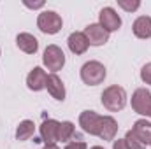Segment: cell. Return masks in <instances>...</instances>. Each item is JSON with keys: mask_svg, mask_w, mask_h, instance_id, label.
Here are the masks:
<instances>
[{"mask_svg": "<svg viewBox=\"0 0 151 149\" xmlns=\"http://www.w3.org/2000/svg\"><path fill=\"white\" fill-rule=\"evenodd\" d=\"M100 100H102V105L109 112H118L127 105V91L121 86L113 84L102 91Z\"/></svg>", "mask_w": 151, "mask_h": 149, "instance_id": "cell-1", "label": "cell"}, {"mask_svg": "<svg viewBox=\"0 0 151 149\" xmlns=\"http://www.w3.org/2000/svg\"><path fill=\"white\" fill-rule=\"evenodd\" d=\"M106 67L100 63V62H86L83 67H81V79L84 84L88 86H97V84H102L104 79H106Z\"/></svg>", "mask_w": 151, "mask_h": 149, "instance_id": "cell-2", "label": "cell"}, {"mask_svg": "<svg viewBox=\"0 0 151 149\" xmlns=\"http://www.w3.org/2000/svg\"><path fill=\"white\" fill-rule=\"evenodd\" d=\"M62 25H63V21H62L60 14H56L55 11H42L37 18L39 30L42 34H47V35L58 34L62 30Z\"/></svg>", "mask_w": 151, "mask_h": 149, "instance_id": "cell-3", "label": "cell"}, {"mask_svg": "<svg viewBox=\"0 0 151 149\" xmlns=\"http://www.w3.org/2000/svg\"><path fill=\"white\" fill-rule=\"evenodd\" d=\"M42 62H44V65L47 67V70H51V72L55 74V72H58V70L63 69V65H65V54H63V51H62L58 46L49 44V46L44 49Z\"/></svg>", "mask_w": 151, "mask_h": 149, "instance_id": "cell-4", "label": "cell"}, {"mask_svg": "<svg viewBox=\"0 0 151 149\" xmlns=\"http://www.w3.org/2000/svg\"><path fill=\"white\" fill-rule=\"evenodd\" d=\"M132 109L141 116H151V91L139 88L132 95Z\"/></svg>", "mask_w": 151, "mask_h": 149, "instance_id": "cell-5", "label": "cell"}, {"mask_svg": "<svg viewBox=\"0 0 151 149\" xmlns=\"http://www.w3.org/2000/svg\"><path fill=\"white\" fill-rule=\"evenodd\" d=\"M100 121H102V116L95 111H83L79 116V126L83 128V132L90 135H99Z\"/></svg>", "mask_w": 151, "mask_h": 149, "instance_id": "cell-6", "label": "cell"}, {"mask_svg": "<svg viewBox=\"0 0 151 149\" xmlns=\"http://www.w3.org/2000/svg\"><path fill=\"white\" fill-rule=\"evenodd\" d=\"M99 25L106 30V32H116L121 27V18L119 14L114 11L113 7H104L99 14Z\"/></svg>", "mask_w": 151, "mask_h": 149, "instance_id": "cell-7", "label": "cell"}, {"mask_svg": "<svg viewBox=\"0 0 151 149\" xmlns=\"http://www.w3.org/2000/svg\"><path fill=\"white\" fill-rule=\"evenodd\" d=\"M58 130H60V121L55 119H44L39 132H40V140L47 144H56L58 142Z\"/></svg>", "mask_w": 151, "mask_h": 149, "instance_id": "cell-8", "label": "cell"}, {"mask_svg": "<svg viewBox=\"0 0 151 149\" xmlns=\"http://www.w3.org/2000/svg\"><path fill=\"white\" fill-rule=\"evenodd\" d=\"M84 35L88 39L90 46H104L109 40V32H106L99 23H91L84 28Z\"/></svg>", "mask_w": 151, "mask_h": 149, "instance_id": "cell-9", "label": "cell"}, {"mask_svg": "<svg viewBox=\"0 0 151 149\" xmlns=\"http://www.w3.org/2000/svg\"><path fill=\"white\" fill-rule=\"evenodd\" d=\"M46 81H47V74L40 69V67H34L28 75H27V86L32 91H40L46 88Z\"/></svg>", "mask_w": 151, "mask_h": 149, "instance_id": "cell-10", "label": "cell"}, {"mask_svg": "<svg viewBox=\"0 0 151 149\" xmlns=\"http://www.w3.org/2000/svg\"><path fill=\"white\" fill-rule=\"evenodd\" d=\"M116 133H118V123H116V119L111 117V116H102L97 137H100L102 140H114Z\"/></svg>", "mask_w": 151, "mask_h": 149, "instance_id": "cell-11", "label": "cell"}, {"mask_svg": "<svg viewBox=\"0 0 151 149\" xmlns=\"http://www.w3.org/2000/svg\"><path fill=\"white\" fill-rule=\"evenodd\" d=\"M67 44H69V49L74 54H83L90 47V42H88L86 35H84V32H72L69 35V39H67Z\"/></svg>", "mask_w": 151, "mask_h": 149, "instance_id": "cell-12", "label": "cell"}, {"mask_svg": "<svg viewBox=\"0 0 151 149\" xmlns=\"http://www.w3.org/2000/svg\"><path fill=\"white\" fill-rule=\"evenodd\" d=\"M46 88H47V93L56 98V100H65V86L62 82V79L56 74H49L47 75V81H46Z\"/></svg>", "mask_w": 151, "mask_h": 149, "instance_id": "cell-13", "label": "cell"}, {"mask_svg": "<svg viewBox=\"0 0 151 149\" xmlns=\"http://www.w3.org/2000/svg\"><path fill=\"white\" fill-rule=\"evenodd\" d=\"M16 46L23 51V53H27V54H35L39 49V40L32 34H27V32H23V34H18V37H16Z\"/></svg>", "mask_w": 151, "mask_h": 149, "instance_id": "cell-14", "label": "cell"}, {"mask_svg": "<svg viewBox=\"0 0 151 149\" xmlns=\"http://www.w3.org/2000/svg\"><path fill=\"white\" fill-rule=\"evenodd\" d=\"M132 132H134V135H135L144 146L151 144V123L150 121H146V119H137V121L134 123V126H132Z\"/></svg>", "mask_w": 151, "mask_h": 149, "instance_id": "cell-15", "label": "cell"}, {"mask_svg": "<svg viewBox=\"0 0 151 149\" xmlns=\"http://www.w3.org/2000/svg\"><path fill=\"white\" fill-rule=\"evenodd\" d=\"M134 35L139 39H150L151 37V18L150 16H139L134 25H132Z\"/></svg>", "mask_w": 151, "mask_h": 149, "instance_id": "cell-16", "label": "cell"}, {"mask_svg": "<svg viewBox=\"0 0 151 149\" xmlns=\"http://www.w3.org/2000/svg\"><path fill=\"white\" fill-rule=\"evenodd\" d=\"M34 132H35L34 121L25 119V121H21V123L18 125V128H16V139H18V140H28V139L34 137Z\"/></svg>", "mask_w": 151, "mask_h": 149, "instance_id": "cell-17", "label": "cell"}, {"mask_svg": "<svg viewBox=\"0 0 151 149\" xmlns=\"http://www.w3.org/2000/svg\"><path fill=\"white\" fill-rule=\"evenodd\" d=\"M76 133V126L70 121H62L60 123V130H58V142H69L72 140Z\"/></svg>", "mask_w": 151, "mask_h": 149, "instance_id": "cell-18", "label": "cell"}, {"mask_svg": "<svg viewBox=\"0 0 151 149\" xmlns=\"http://www.w3.org/2000/svg\"><path fill=\"white\" fill-rule=\"evenodd\" d=\"M123 140H125V144H127V148H128V149H144V148H146V146H144V144L135 137V135H134V132H132V130H128V132H127V135H125V139H123Z\"/></svg>", "mask_w": 151, "mask_h": 149, "instance_id": "cell-19", "label": "cell"}, {"mask_svg": "<svg viewBox=\"0 0 151 149\" xmlns=\"http://www.w3.org/2000/svg\"><path fill=\"white\" fill-rule=\"evenodd\" d=\"M118 5H119L121 9H125V11L132 12V11H137V9L141 7V2H137V0H134V2H127V0H118Z\"/></svg>", "mask_w": 151, "mask_h": 149, "instance_id": "cell-20", "label": "cell"}, {"mask_svg": "<svg viewBox=\"0 0 151 149\" xmlns=\"http://www.w3.org/2000/svg\"><path fill=\"white\" fill-rule=\"evenodd\" d=\"M141 79H142V82L151 84V63H146L141 69Z\"/></svg>", "mask_w": 151, "mask_h": 149, "instance_id": "cell-21", "label": "cell"}, {"mask_svg": "<svg viewBox=\"0 0 151 149\" xmlns=\"http://www.w3.org/2000/svg\"><path fill=\"white\" fill-rule=\"evenodd\" d=\"M65 149H88V146L83 140H70V142H67Z\"/></svg>", "mask_w": 151, "mask_h": 149, "instance_id": "cell-22", "label": "cell"}, {"mask_svg": "<svg viewBox=\"0 0 151 149\" xmlns=\"http://www.w3.org/2000/svg\"><path fill=\"white\" fill-rule=\"evenodd\" d=\"M113 142H114V144H113V149H128L123 139H118V140H113Z\"/></svg>", "mask_w": 151, "mask_h": 149, "instance_id": "cell-23", "label": "cell"}, {"mask_svg": "<svg viewBox=\"0 0 151 149\" xmlns=\"http://www.w3.org/2000/svg\"><path fill=\"white\" fill-rule=\"evenodd\" d=\"M25 5H27V7H32V9H39V7L44 5V2H37V4H28V2H25Z\"/></svg>", "mask_w": 151, "mask_h": 149, "instance_id": "cell-24", "label": "cell"}, {"mask_svg": "<svg viewBox=\"0 0 151 149\" xmlns=\"http://www.w3.org/2000/svg\"><path fill=\"white\" fill-rule=\"evenodd\" d=\"M44 149H60L56 144H47V146H44Z\"/></svg>", "mask_w": 151, "mask_h": 149, "instance_id": "cell-25", "label": "cell"}, {"mask_svg": "<svg viewBox=\"0 0 151 149\" xmlns=\"http://www.w3.org/2000/svg\"><path fill=\"white\" fill-rule=\"evenodd\" d=\"M90 149H104V148H100V146H93V148H90Z\"/></svg>", "mask_w": 151, "mask_h": 149, "instance_id": "cell-26", "label": "cell"}, {"mask_svg": "<svg viewBox=\"0 0 151 149\" xmlns=\"http://www.w3.org/2000/svg\"><path fill=\"white\" fill-rule=\"evenodd\" d=\"M150 146H151V144H150Z\"/></svg>", "mask_w": 151, "mask_h": 149, "instance_id": "cell-27", "label": "cell"}]
</instances>
